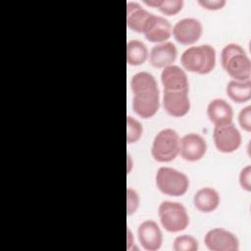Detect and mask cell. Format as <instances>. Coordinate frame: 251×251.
<instances>
[{
    "instance_id": "20",
    "label": "cell",
    "mask_w": 251,
    "mask_h": 251,
    "mask_svg": "<svg viewBox=\"0 0 251 251\" xmlns=\"http://www.w3.org/2000/svg\"><path fill=\"white\" fill-rule=\"evenodd\" d=\"M227 96L235 103H244L251 99V80H229L226 85Z\"/></svg>"
},
{
    "instance_id": "26",
    "label": "cell",
    "mask_w": 251,
    "mask_h": 251,
    "mask_svg": "<svg viewBox=\"0 0 251 251\" xmlns=\"http://www.w3.org/2000/svg\"><path fill=\"white\" fill-rule=\"evenodd\" d=\"M238 124L245 131L251 130V106L248 105L242 108L238 114Z\"/></svg>"
},
{
    "instance_id": "10",
    "label": "cell",
    "mask_w": 251,
    "mask_h": 251,
    "mask_svg": "<svg viewBox=\"0 0 251 251\" xmlns=\"http://www.w3.org/2000/svg\"><path fill=\"white\" fill-rule=\"evenodd\" d=\"M172 28L171 23L166 18L152 13L142 33L148 41L157 44L168 41L172 35Z\"/></svg>"
},
{
    "instance_id": "2",
    "label": "cell",
    "mask_w": 251,
    "mask_h": 251,
    "mask_svg": "<svg viewBox=\"0 0 251 251\" xmlns=\"http://www.w3.org/2000/svg\"><path fill=\"white\" fill-rule=\"evenodd\" d=\"M179 140L180 137L175 129H161L152 142L151 155L153 159L160 163L175 160L179 154Z\"/></svg>"
},
{
    "instance_id": "11",
    "label": "cell",
    "mask_w": 251,
    "mask_h": 251,
    "mask_svg": "<svg viewBox=\"0 0 251 251\" xmlns=\"http://www.w3.org/2000/svg\"><path fill=\"white\" fill-rule=\"evenodd\" d=\"M223 69L234 80H247L251 75V62L246 52L234 54L221 63Z\"/></svg>"
},
{
    "instance_id": "5",
    "label": "cell",
    "mask_w": 251,
    "mask_h": 251,
    "mask_svg": "<svg viewBox=\"0 0 251 251\" xmlns=\"http://www.w3.org/2000/svg\"><path fill=\"white\" fill-rule=\"evenodd\" d=\"M213 139L216 148L223 153H231L237 150L241 144V133L232 124L215 126Z\"/></svg>"
},
{
    "instance_id": "31",
    "label": "cell",
    "mask_w": 251,
    "mask_h": 251,
    "mask_svg": "<svg viewBox=\"0 0 251 251\" xmlns=\"http://www.w3.org/2000/svg\"><path fill=\"white\" fill-rule=\"evenodd\" d=\"M131 167H132V164H131V158H130V155L127 154V173L129 174L130 170H131Z\"/></svg>"
},
{
    "instance_id": "17",
    "label": "cell",
    "mask_w": 251,
    "mask_h": 251,
    "mask_svg": "<svg viewBox=\"0 0 251 251\" xmlns=\"http://www.w3.org/2000/svg\"><path fill=\"white\" fill-rule=\"evenodd\" d=\"M152 13L144 9L139 3L129 1L126 4V25L135 32H143V29Z\"/></svg>"
},
{
    "instance_id": "27",
    "label": "cell",
    "mask_w": 251,
    "mask_h": 251,
    "mask_svg": "<svg viewBox=\"0 0 251 251\" xmlns=\"http://www.w3.org/2000/svg\"><path fill=\"white\" fill-rule=\"evenodd\" d=\"M239 184L242 189L251 191V166L247 165L239 173Z\"/></svg>"
},
{
    "instance_id": "8",
    "label": "cell",
    "mask_w": 251,
    "mask_h": 251,
    "mask_svg": "<svg viewBox=\"0 0 251 251\" xmlns=\"http://www.w3.org/2000/svg\"><path fill=\"white\" fill-rule=\"evenodd\" d=\"M206 152L207 142L198 133H186L179 140V155L188 162L199 161L205 156Z\"/></svg>"
},
{
    "instance_id": "14",
    "label": "cell",
    "mask_w": 251,
    "mask_h": 251,
    "mask_svg": "<svg viewBox=\"0 0 251 251\" xmlns=\"http://www.w3.org/2000/svg\"><path fill=\"white\" fill-rule=\"evenodd\" d=\"M177 55V49L173 42L166 41L157 43L149 52V63L158 69H164L176 61Z\"/></svg>"
},
{
    "instance_id": "28",
    "label": "cell",
    "mask_w": 251,
    "mask_h": 251,
    "mask_svg": "<svg viewBox=\"0 0 251 251\" xmlns=\"http://www.w3.org/2000/svg\"><path fill=\"white\" fill-rule=\"evenodd\" d=\"M226 0H198V4L207 10H220L226 5Z\"/></svg>"
},
{
    "instance_id": "4",
    "label": "cell",
    "mask_w": 251,
    "mask_h": 251,
    "mask_svg": "<svg viewBox=\"0 0 251 251\" xmlns=\"http://www.w3.org/2000/svg\"><path fill=\"white\" fill-rule=\"evenodd\" d=\"M158 217L162 226L169 232L184 230L189 225L185 207L178 202L163 201L158 207Z\"/></svg>"
},
{
    "instance_id": "9",
    "label": "cell",
    "mask_w": 251,
    "mask_h": 251,
    "mask_svg": "<svg viewBox=\"0 0 251 251\" xmlns=\"http://www.w3.org/2000/svg\"><path fill=\"white\" fill-rule=\"evenodd\" d=\"M137 236L141 247L146 251H157L162 246L163 234L153 220H146L138 226Z\"/></svg>"
},
{
    "instance_id": "19",
    "label": "cell",
    "mask_w": 251,
    "mask_h": 251,
    "mask_svg": "<svg viewBox=\"0 0 251 251\" xmlns=\"http://www.w3.org/2000/svg\"><path fill=\"white\" fill-rule=\"evenodd\" d=\"M130 88L134 95L159 91L155 77L147 72H139L133 75L130 79Z\"/></svg>"
},
{
    "instance_id": "21",
    "label": "cell",
    "mask_w": 251,
    "mask_h": 251,
    "mask_svg": "<svg viewBox=\"0 0 251 251\" xmlns=\"http://www.w3.org/2000/svg\"><path fill=\"white\" fill-rule=\"evenodd\" d=\"M147 46L140 40L132 39L126 44V62L130 66H140L148 58Z\"/></svg>"
},
{
    "instance_id": "18",
    "label": "cell",
    "mask_w": 251,
    "mask_h": 251,
    "mask_svg": "<svg viewBox=\"0 0 251 251\" xmlns=\"http://www.w3.org/2000/svg\"><path fill=\"white\" fill-rule=\"evenodd\" d=\"M221 202L219 192L213 187H202L197 190L193 196L194 207L202 213H211L215 211Z\"/></svg>"
},
{
    "instance_id": "12",
    "label": "cell",
    "mask_w": 251,
    "mask_h": 251,
    "mask_svg": "<svg viewBox=\"0 0 251 251\" xmlns=\"http://www.w3.org/2000/svg\"><path fill=\"white\" fill-rule=\"evenodd\" d=\"M163 107L173 117H183L190 110L188 90L165 91L163 94Z\"/></svg>"
},
{
    "instance_id": "25",
    "label": "cell",
    "mask_w": 251,
    "mask_h": 251,
    "mask_svg": "<svg viewBox=\"0 0 251 251\" xmlns=\"http://www.w3.org/2000/svg\"><path fill=\"white\" fill-rule=\"evenodd\" d=\"M139 207V195L135 189L127 187L126 189V214L133 215Z\"/></svg>"
},
{
    "instance_id": "15",
    "label": "cell",
    "mask_w": 251,
    "mask_h": 251,
    "mask_svg": "<svg viewBox=\"0 0 251 251\" xmlns=\"http://www.w3.org/2000/svg\"><path fill=\"white\" fill-rule=\"evenodd\" d=\"M160 107V91H154L143 94L133 95V111L143 119L153 117Z\"/></svg>"
},
{
    "instance_id": "13",
    "label": "cell",
    "mask_w": 251,
    "mask_h": 251,
    "mask_svg": "<svg viewBox=\"0 0 251 251\" xmlns=\"http://www.w3.org/2000/svg\"><path fill=\"white\" fill-rule=\"evenodd\" d=\"M161 81L165 91L188 90L189 88L185 71L174 64L163 69L161 73Z\"/></svg>"
},
{
    "instance_id": "22",
    "label": "cell",
    "mask_w": 251,
    "mask_h": 251,
    "mask_svg": "<svg viewBox=\"0 0 251 251\" xmlns=\"http://www.w3.org/2000/svg\"><path fill=\"white\" fill-rule=\"evenodd\" d=\"M173 249L175 251H196L198 250V241L190 234L178 235L174 240Z\"/></svg>"
},
{
    "instance_id": "3",
    "label": "cell",
    "mask_w": 251,
    "mask_h": 251,
    "mask_svg": "<svg viewBox=\"0 0 251 251\" xmlns=\"http://www.w3.org/2000/svg\"><path fill=\"white\" fill-rule=\"evenodd\" d=\"M157 188L169 196H181L186 193L189 187L188 176L174 168L161 167L155 176Z\"/></svg>"
},
{
    "instance_id": "7",
    "label": "cell",
    "mask_w": 251,
    "mask_h": 251,
    "mask_svg": "<svg viewBox=\"0 0 251 251\" xmlns=\"http://www.w3.org/2000/svg\"><path fill=\"white\" fill-rule=\"evenodd\" d=\"M204 243L211 251H238L239 241L232 232L215 227L208 230L204 236Z\"/></svg>"
},
{
    "instance_id": "6",
    "label": "cell",
    "mask_w": 251,
    "mask_h": 251,
    "mask_svg": "<svg viewBox=\"0 0 251 251\" xmlns=\"http://www.w3.org/2000/svg\"><path fill=\"white\" fill-rule=\"evenodd\" d=\"M203 32L201 22L195 18H183L177 21L173 28L174 38L182 45H190L199 40Z\"/></svg>"
},
{
    "instance_id": "24",
    "label": "cell",
    "mask_w": 251,
    "mask_h": 251,
    "mask_svg": "<svg viewBox=\"0 0 251 251\" xmlns=\"http://www.w3.org/2000/svg\"><path fill=\"white\" fill-rule=\"evenodd\" d=\"M183 0H160L158 9L165 15L172 16L181 11Z\"/></svg>"
},
{
    "instance_id": "1",
    "label": "cell",
    "mask_w": 251,
    "mask_h": 251,
    "mask_svg": "<svg viewBox=\"0 0 251 251\" xmlns=\"http://www.w3.org/2000/svg\"><path fill=\"white\" fill-rule=\"evenodd\" d=\"M180 63L188 72L207 75L216 66L215 48L209 44L190 46L182 52Z\"/></svg>"
},
{
    "instance_id": "23",
    "label": "cell",
    "mask_w": 251,
    "mask_h": 251,
    "mask_svg": "<svg viewBox=\"0 0 251 251\" xmlns=\"http://www.w3.org/2000/svg\"><path fill=\"white\" fill-rule=\"evenodd\" d=\"M143 133L142 125L131 116L126 118V141L127 143H135L140 139Z\"/></svg>"
},
{
    "instance_id": "29",
    "label": "cell",
    "mask_w": 251,
    "mask_h": 251,
    "mask_svg": "<svg viewBox=\"0 0 251 251\" xmlns=\"http://www.w3.org/2000/svg\"><path fill=\"white\" fill-rule=\"evenodd\" d=\"M126 243H127V245H126L127 250H129L130 247H131V246L133 245V243H134L133 234H132L131 230H130L128 227H127V229H126Z\"/></svg>"
},
{
    "instance_id": "30",
    "label": "cell",
    "mask_w": 251,
    "mask_h": 251,
    "mask_svg": "<svg viewBox=\"0 0 251 251\" xmlns=\"http://www.w3.org/2000/svg\"><path fill=\"white\" fill-rule=\"evenodd\" d=\"M143 3L149 7L158 8V6L160 4V0H143Z\"/></svg>"
},
{
    "instance_id": "16",
    "label": "cell",
    "mask_w": 251,
    "mask_h": 251,
    "mask_svg": "<svg viewBox=\"0 0 251 251\" xmlns=\"http://www.w3.org/2000/svg\"><path fill=\"white\" fill-rule=\"evenodd\" d=\"M207 116L215 126H221L232 123V107L225 99L215 98L207 106Z\"/></svg>"
}]
</instances>
